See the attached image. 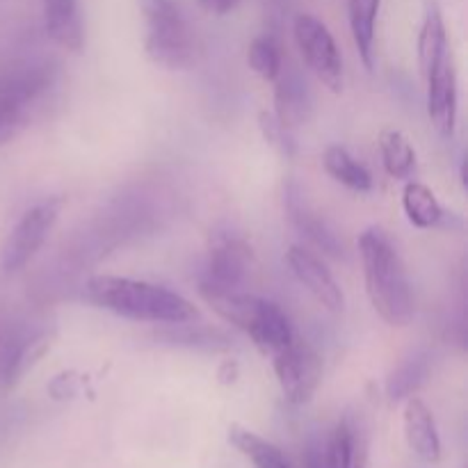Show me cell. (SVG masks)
I'll return each instance as SVG.
<instances>
[{"mask_svg": "<svg viewBox=\"0 0 468 468\" xmlns=\"http://www.w3.org/2000/svg\"><path fill=\"white\" fill-rule=\"evenodd\" d=\"M229 443L240 455H245L254 468H292L291 462L282 452V448H277L272 441L238 423L229 428Z\"/></svg>", "mask_w": 468, "mask_h": 468, "instance_id": "44dd1931", "label": "cell"}, {"mask_svg": "<svg viewBox=\"0 0 468 468\" xmlns=\"http://www.w3.org/2000/svg\"><path fill=\"white\" fill-rule=\"evenodd\" d=\"M379 155L387 174L396 181H411L416 174V149L410 137L396 128L379 133Z\"/></svg>", "mask_w": 468, "mask_h": 468, "instance_id": "603a6c76", "label": "cell"}, {"mask_svg": "<svg viewBox=\"0 0 468 468\" xmlns=\"http://www.w3.org/2000/svg\"><path fill=\"white\" fill-rule=\"evenodd\" d=\"M206 304L213 306L215 314L229 324L238 327L251 338L263 355L274 356L283 347L291 346L295 332L282 306L265 297L240 291H199Z\"/></svg>", "mask_w": 468, "mask_h": 468, "instance_id": "3957f363", "label": "cell"}, {"mask_svg": "<svg viewBox=\"0 0 468 468\" xmlns=\"http://www.w3.org/2000/svg\"><path fill=\"white\" fill-rule=\"evenodd\" d=\"M323 167L329 176L343 187L352 192H370L373 190V176L368 169L346 149V146L332 144L327 146L323 155Z\"/></svg>", "mask_w": 468, "mask_h": 468, "instance_id": "cb8c5ba5", "label": "cell"}, {"mask_svg": "<svg viewBox=\"0 0 468 468\" xmlns=\"http://www.w3.org/2000/svg\"><path fill=\"white\" fill-rule=\"evenodd\" d=\"M55 332L48 327L23 329L16 336L9 338L7 350H5L3 368H0V379L5 388H14L53 346Z\"/></svg>", "mask_w": 468, "mask_h": 468, "instance_id": "4fadbf2b", "label": "cell"}, {"mask_svg": "<svg viewBox=\"0 0 468 468\" xmlns=\"http://www.w3.org/2000/svg\"><path fill=\"white\" fill-rule=\"evenodd\" d=\"M430 373H432V356L428 352L419 350L411 356H407L387 379V396L388 400L400 402L407 398L416 396L419 388L428 382Z\"/></svg>", "mask_w": 468, "mask_h": 468, "instance_id": "7402d4cb", "label": "cell"}, {"mask_svg": "<svg viewBox=\"0 0 468 468\" xmlns=\"http://www.w3.org/2000/svg\"><path fill=\"white\" fill-rule=\"evenodd\" d=\"M428 82V114L439 135L452 137L457 123V69L448 50L425 76Z\"/></svg>", "mask_w": 468, "mask_h": 468, "instance_id": "7c38bea8", "label": "cell"}, {"mask_svg": "<svg viewBox=\"0 0 468 468\" xmlns=\"http://www.w3.org/2000/svg\"><path fill=\"white\" fill-rule=\"evenodd\" d=\"M64 204H67L64 197H48L23 213L0 250V268L5 274L18 272L35 259L58 224Z\"/></svg>", "mask_w": 468, "mask_h": 468, "instance_id": "8992f818", "label": "cell"}, {"mask_svg": "<svg viewBox=\"0 0 468 468\" xmlns=\"http://www.w3.org/2000/svg\"><path fill=\"white\" fill-rule=\"evenodd\" d=\"M87 300L119 318L154 324H183L199 318V311L178 292L140 279L96 274L85 283Z\"/></svg>", "mask_w": 468, "mask_h": 468, "instance_id": "6da1fadb", "label": "cell"}, {"mask_svg": "<svg viewBox=\"0 0 468 468\" xmlns=\"http://www.w3.org/2000/svg\"><path fill=\"white\" fill-rule=\"evenodd\" d=\"M359 256L368 300L379 318L391 327H407L416 315L411 283L400 254L379 227L359 236Z\"/></svg>", "mask_w": 468, "mask_h": 468, "instance_id": "7a4b0ae2", "label": "cell"}, {"mask_svg": "<svg viewBox=\"0 0 468 468\" xmlns=\"http://www.w3.org/2000/svg\"><path fill=\"white\" fill-rule=\"evenodd\" d=\"M286 210L292 227H295L311 245L318 247L324 254L336 256V259L343 256V242L341 238H338V233L334 231L332 224L309 204V199H306V195L302 192V187L297 186V183H288Z\"/></svg>", "mask_w": 468, "mask_h": 468, "instance_id": "5bb4252c", "label": "cell"}, {"mask_svg": "<svg viewBox=\"0 0 468 468\" xmlns=\"http://www.w3.org/2000/svg\"><path fill=\"white\" fill-rule=\"evenodd\" d=\"M176 329H169V332L158 334V338L172 343L178 347H195V350H229L231 347V338L227 334L218 332V329L208 327H195L190 323L183 324H172Z\"/></svg>", "mask_w": 468, "mask_h": 468, "instance_id": "d4e9b609", "label": "cell"}, {"mask_svg": "<svg viewBox=\"0 0 468 468\" xmlns=\"http://www.w3.org/2000/svg\"><path fill=\"white\" fill-rule=\"evenodd\" d=\"M451 50L446 35V23H443V14L439 9L437 0H428L425 5L423 26L419 32V67L420 76H428L432 71L434 64Z\"/></svg>", "mask_w": 468, "mask_h": 468, "instance_id": "d6986e66", "label": "cell"}, {"mask_svg": "<svg viewBox=\"0 0 468 468\" xmlns=\"http://www.w3.org/2000/svg\"><path fill=\"white\" fill-rule=\"evenodd\" d=\"M292 35H295L297 48L306 67L329 91L341 94L346 85V71H343L341 50L329 27L314 14H297L292 23Z\"/></svg>", "mask_w": 468, "mask_h": 468, "instance_id": "52a82bcc", "label": "cell"}, {"mask_svg": "<svg viewBox=\"0 0 468 468\" xmlns=\"http://www.w3.org/2000/svg\"><path fill=\"white\" fill-rule=\"evenodd\" d=\"M379 5L382 0H347L352 39L368 71H373L375 67V27H378Z\"/></svg>", "mask_w": 468, "mask_h": 468, "instance_id": "ffe728a7", "label": "cell"}, {"mask_svg": "<svg viewBox=\"0 0 468 468\" xmlns=\"http://www.w3.org/2000/svg\"><path fill=\"white\" fill-rule=\"evenodd\" d=\"M274 82H277V87H274V117L291 131L309 122L314 101H311V91L304 78L297 71L283 73L282 69Z\"/></svg>", "mask_w": 468, "mask_h": 468, "instance_id": "e0dca14e", "label": "cell"}, {"mask_svg": "<svg viewBox=\"0 0 468 468\" xmlns=\"http://www.w3.org/2000/svg\"><path fill=\"white\" fill-rule=\"evenodd\" d=\"M306 468H329L324 455V441H311L306 451Z\"/></svg>", "mask_w": 468, "mask_h": 468, "instance_id": "f1b7e54d", "label": "cell"}, {"mask_svg": "<svg viewBox=\"0 0 468 468\" xmlns=\"http://www.w3.org/2000/svg\"><path fill=\"white\" fill-rule=\"evenodd\" d=\"M272 366L283 398L295 407L306 405L323 382V359L297 336L272 356Z\"/></svg>", "mask_w": 468, "mask_h": 468, "instance_id": "ba28073f", "label": "cell"}, {"mask_svg": "<svg viewBox=\"0 0 468 468\" xmlns=\"http://www.w3.org/2000/svg\"><path fill=\"white\" fill-rule=\"evenodd\" d=\"M44 30L59 48L69 53H80L85 46L80 3L78 0H44Z\"/></svg>", "mask_w": 468, "mask_h": 468, "instance_id": "2e32d148", "label": "cell"}, {"mask_svg": "<svg viewBox=\"0 0 468 468\" xmlns=\"http://www.w3.org/2000/svg\"><path fill=\"white\" fill-rule=\"evenodd\" d=\"M286 263L297 282L318 300V304H323L332 314H341L343 306H346V295L334 279L332 270L323 263L320 256H315L306 247L292 245L286 251Z\"/></svg>", "mask_w": 468, "mask_h": 468, "instance_id": "8fae6325", "label": "cell"}, {"mask_svg": "<svg viewBox=\"0 0 468 468\" xmlns=\"http://www.w3.org/2000/svg\"><path fill=\"white\" fill-rule=\"evenodd\" d=\"M219 379L222 384H233L238 379V364L236 361H227V364L219 368Z\"/></svg>", "mask_w": 468, "mask_h": 468, "instance_id": "4dcf8cb0", "label": "cell"}, {"mask_svg": "<svg viewBox=\"0 0 468 468\" xmlns=\"http://www.w3.org/2000/svg\"><path fill=\"white\" fill-rule=\"evenodd\" d=\"M146 23L144 53L158 67L181 71L195 62V35L176 0H137Z\"/></svg>", "mask_w": 468, "mask_h": 468, "instance_id": "277c9868", "label": "cell"}, {"mask_svg": "<svg viewBox=\"0 0 468 468\" xmlns=\"http://www.w3.org/2000/svg\"><path fill=\"white\" fill-rule=\"evenodd\" d=\"M405 414H402V425H405V439L410 451L419 460L428 464H437L441 460V437H439L437 420L430 407L420 398H407Z\"/></svg>", "mask_w": 468, "mask_h": 468, "instance_id": "9a60e30c", "label": "cell"}, {"mask_svg": "<svg viewBox=\"0 0 468 468\" xmlns=\"http://www.w3.org/2000/svg\"><path fill=\"white\" fill-rule=\"evenodd\" d=\"M329 468H368L370 425L361 411H346L324 441Z\"/></svg>", "mask_w": 468, "mask_h": 468, "instance_id": "30bf717a", "label": "cell"}, {"mask_svg": "<svg viewBox=\"0 0 468 468\" xmlns=\"http://www.w3.org/2000/svg\"><path fill=\"white\" fill-rule=\"evenodd\" d=\"M242 0H199V5L206 9V12L219 14V16L233 12V9H236Z\"/></svg>", "mask_w": 468, "mask_h": 468, "instance_id": "f546056e", "label": "cell"}, {"mask_svg": "<svg viewBox=\"0 0 468 468\" xmlns=\"http://www.w3.org/2000/svg\"><path fill=\"white\" fill-rule=\"evenodd\" d=\"M82 378L76 373H62L48 384V393L53 396V400H71L80 393L82 388Z\"/></svg>", "mask_w": 468, "mask_h": 468, "instance_id": "83f0119b", "label": "cell"}, {"mask_svg": "<svg viewBox=\"0 0 468 468\" xmlns=\"http://www.w3.org/2000/svg\"><path fill=\"white\" fill-rule=\"evenodd\" d=\"M247 62L250 69L265 82H274L282 73V48L272 37H256L247 50Z\"/></svg>", "mask_w": 468, "mask_h": 468, "instance_id": "484cf974", "label": "cell"}, {"mask_svg": "<svg viewBox=\"0 0 468 468\" xmlns=\"http://www.w3.org/2000/svg\"><path fill=\"white\" fill-rule=\"evenodd\" d=\"M254 270L251 247L238 236H218L208 251V263L199 291H240Z\"/></svg>", "mask_w": 468, "mask_h": 468, "instance_id": "9c48e42d", "label": "cell"}, {"mask_svg": "<svg viewBox=\"0 0 468 468\" xmlns=\"http://www.w3.org/2000/svg\"><path fill=\"white\" fill-rule=\"evenodd\" d=\"M402 208L416 229H452V222H460L443 208L437 195L419 181H407L402 190Z\"/></svg>", "mask_w": 468, "mask_h": 468, "instance_id": "ac0fdd59", "label": "cell"}, {"mask_svg": "<svg viewBox=\"0 0 468 468\" xmlns=\"http://www.w3.org/2000/svg\"><path fill=\"white\" fill-rule=\"evenodd\" d=\"M48 62H26L0 71V146L16 140L30 126L32 110L53 87Z\"/></svg>", "mask_w": 468, "mask_h": 468, "instance_id": "5b68a950", "label": "cell"}, {"mask_svg": "<svg viewBox=\"0 0 468 468\" xmlns=\"http://www.w3.org/2000/svg\"><path fill=\"white\" fill-rule=\"evenodd\" d=\"M259 126L265 142H268L277 154H282L283 158H291V155L295 154V137H292V131L283 126L272 112H261Z\"/></svg>", "mask_w": 468, "mask_h": 468, "instance_id": "4316f807", "label": "cell"}]
</instances>
